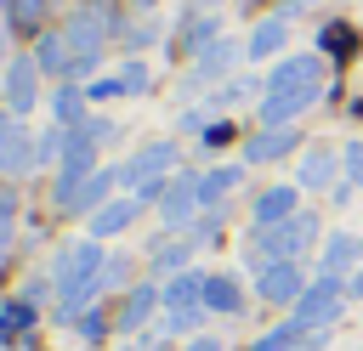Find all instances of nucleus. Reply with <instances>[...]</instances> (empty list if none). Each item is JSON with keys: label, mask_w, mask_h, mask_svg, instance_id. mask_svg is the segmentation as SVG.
Here are the masks:
<instances>
[{"label": "nucleus", "mask_w": 363, "mask_h": 351, "mask_svg": "<svg viewBox=\"0 0 363 351\" xmlns=\"http://www.w3.org/2000/svg\"><path fill=\"white\" fill-rule=\"evenodd\" d=\"M142 85H147V68H142V62H130L125 74H113V79H96L85 96H91V102H102V96H119V91H142Z\"/></svg>", "instance_id": "nucleus-18"}, {"label": "nucleus", "mask_w": 363, "mask_h": 351, "mask_svg": "<svg viewBox=\"0 0 363 351\" xmlns=\"http://www.w3.org/2000/svg\"><path fill=\"white\" fill-rule=\"evenodd\" d=\"M79 102H85V96H79L74 85H62V91H57V102H51V119H57V130H74V125H85V119H79Z\"/></svg>", "instance_id": "nucleus-20"}, {"label": "nucleus", "mask_w": 363, "mask_h": 351, "mask_svg": "<svg viewBox=\"0 0 363 351\" xmlns=\"http://www.w3.org/2000/svg\"><path fill=\"white\" fill-rule=\"evenodd\" d=\"M0 57H6V23H0Z\"/></svg>", "instance_id": "nucleus-28"}, {"label": "nucleus", "mask_w": 363, "mask_h": 351, "mask_svg": "<svg viewBox=\"0 0 363 351\" xmlns=\"http://www.w3.org/2000/svg\"><path fill=\"white\" fill-rule=\"evenodd\" d=\"M164 221H187L204 198H199V176H176V181H164Z\"/></svg>", "instance_id": "nucleus-8"}, {"label": "nucleus", "mask_w": 363, "mask_h": 351, "mask_svg": "<svg viewBox=\"0 0 363 351\" xmlns=\"http://www.w3.org/2000/svg\"><path fill=\"white\" fill-rule=\"evenodd\" d=\"M233 62H238V45H233V40H210V45L199 51V62H193V85H210V79L227 74Z\"/></svg>", "instance_id": "nucleus-9"}, {"label": "nucleus", "mask_w": 363, "mask_h": 351, "mask_svg": "<svg viewBox=\"0 0 363 351\" xmlns=\"http://www.w3.org/2000/svg\"><path fill=\"white\" fill-rule=\"evenodd\" d=\"M6 11H11L23 28H34V23H40V11H45V0H6Z\"/></svg>", "instance_id": "nucleus-25"}, {"label": "nucleus", "mask_w": 363, "mask_h": 351, "mask_svg": "<svg viewBox=\"0 0 363 351\" xmlns=\"http://www.w3.org/2000/svg\"><path fill=\"white\" fill-rule=\"evenodd\" d=\"M164 300H170V306H176V311H182V306H187V311H193V306H199V300H204V277H193V272H187V277H176V283H170V289H164Z\"/></svg>", "instance_id": "nucleus-23"}, {"label": "nucleus", "mask_w": 363, "mask_h": 351, "mask_svg": "<svg viewBox=\"0 0 363 351\" xmlns=\"http://www.w3.org/2000/svg\"><path fill=\"white\" fill-rule=\"evenodd\" d=\"M318 232V221L312 215H289V221H278V226H261V238H255V255L272 266V260H295L301 255V243Z\"/></svg>", "instance_id": "nucleus-3"}, {"label": "nucleus", "mask_w": 363, "mask_h": 351, "mask_svg": "<svg viewBox=\"0 0 363 351\" xmlns=\"http://www.w3.org/2000/svg\"><path fill=\"white\" fill-rule=\"evenodd\" d=\"M227 187H238V170H233V164H227V170L199 176V198H204V204H221V198H227Z\"/></svg>", "instance_id": "nucleus-22"}, {"label": "nucleus", "mask_w": 363, "mask_h": 351, "mask_svg": "<svg viewBox=\"0 0 363 351\" xmlns=\"http://www.w3.org/2000/svg\"><path fill=\"white\" fill-rule=\"evenodd\" d=\"M96 266H102V243H96V238H85V243L62 249V260H57V283H62V294H68V300H79L85 289H96V283H91V277H96Z\"/></svg>", "instance_id": "nucleus-4"}, {"label": "nucleus", "mask_w": 363, "mask_h": 351, "mask_svg": "<svg viewBox=\"0 0 363 351\" xmlns=\"http://www.w3.org/2000/svg\"><path fill=\"white\" fill-rule=\"evenodd\" d=\"M329 176H335V153H312V159H306V181H312V187H323Z\"/></svg>", "instance_id": "nucleus-24"}, {"label": "nucleus", "mask_w": 363, "mask_h": 351, "mask_svg": "<svg viewBox=\"0 0 363 351\" xmlns=\"http://www.w3.org/2000/svg\"><path fill=\"white\" fill-rule=\"evenodd\" d=\"M323 91V62L318 57H284L267 79V96H261V119L267 125H295V113H306Z\"/></svg>", "instance_id": "nucleus-1"}, {"label": "nucleus", "mask_w": 363, "mask_h": 351, "mask_svg": "<svg viewBox=\"0 0 363 351\" xmlns=\"http://www.w3.org/2000/svg\"><path fill=\"white\" fill-rule=\"evenodd\" d=\"M352 294H363V272H352Z\"/></svg>", "instance_id": "nucleus-27"}, {"label": "nucleus", "mask_w": 363, "mask_h": 351, "mask_svg": "<svg viewBox=\"0 0 363 351\" xmlns=\"http://www.w3.org/2000/svg\"><path fill=\"white\" fill-rule=\"evenodd\" d=\"M136 221V192L130 198H119V204H102L96 215H91V238H113L119 226H130Z\"/></svg>", "instance_id": "nucleus-16"}, {"label": "nucleus", "mask_w": 363, "mask_h": 351, "mask_svg": "<svg viewBox=\"0 0 363 351\" xmlns=\"http://www.w3.org/2000/svg\"><path fill=\"white\" fill-rule=\"evenodd\" d=\"M289 147H295V125H267V130L250 142L244 159H250V164H267V159H284Z\"/></svg>", "instance_id": "nucleus-11"}, {"label": "nucleus", "mask_w": 363, "mask_h": 351, "mask_svg": "<svg viewBox=\"0 0 363 351\" xmlns=\"http://www.w3.org/2000/svg\"><path fill=\"white\" fill-rule=\"evenodd\" d=\"M136 6H153V0H136Z\"/></svg>", "instance_id": "nucleus-29"}, {"label": "nucleus", "mask_w": 363, "mask_h": 351, "mask_svg": "<svg viewBox=\"0 0 363 351\" xmlns=\"http://www.w3.org/2000/svg\"><path fill=\"white\" fill-rule=\"evenodd\" d=\"M238 277H204V306H216V311H238Z\"/></svg>", "instance_id": "nucleus-19"}, {"label": "nucleus", "mask_w": 363, "mask_h": 351, "mask_svg": "<svg viewBox=\"0 0 363 351\" xmlns=\"http://www.w3.org/2000/svg\"><path fill=\"white\" fill-rule=\"evenodd\" d=\"M40 142L17 125V113H0V170H28L40 153H34Z\"/></svg>", "instance_id": "nucleus-7"}, {"label": "nucleus", "mask_w": 363, "mask_h": 351, "mask_svg": "<svg viewBox=\"0 0 363 351\" xmlns=\"http://www.w3.org/2000/svg\"><path fill=\"white\" fill-rule=\"evenodd\" d=\"M102 45H108V11L102 6H85L74 23H68V51H74V74L96 68L102 62Z\"/></svg>", "instance_id": "nucleus-2"}, {"label": "nucleus", "mask_w": 363, "mask_h": 351, "mask_svg": "<svg viewBox=\"0 0 363 351\" xmlns=\"http://www.w3.org/2000/svg\"><path fill=\"white\" fill-rule=\"evenodd\" d=\"M335 311H340V289H335V277H323L318 289L301 294V317H306V323H329Z\"/></svg>", "instance_id": "nucleus-13"}, {"label": "nucleus", "mask_w": 363, "mask_h": 351, "mask_svg": "<svg viewBox=\"0 0 363 351\" xmlns=\"http://www.w3.org/2000/svg\"><path fill=\"white\" fill-rule=\"evenodd\" d=\"M357 255H363V238H357V232H335L329 249H323V266H352Z\"/></svg>", "instance_id": "nucleus-21"}, {"label": "nucleus", "mask_w": 363, "mask_h": 351, "mask_svg": "<svg viewBox=\"0 0 363 351\" xmlns=\"http://www.w3.org/2000/svg\"><path fill=\"white\" fill-rule=\"evenodd\" d=\"M284 34H289V23H284V17H267V23H255V34L244 40V57H250V62H267V57L284 45Z\"/></svg>", "instance_id": "nucleus-12"}, {"label": "nucleus", "mask_w": 363, "mask_h": 351, "mask_svg": "<svg viewBox=\"0 0 363 351\" xmlns=\"http://www.w3.org/2000/svg\"><path fill=\"white\" fill-rule=\"evenodd\" d=\"M34 62L40 74H74V51H68V34H45L34 45Z\"/></svg>", "instance_id": "nucleus-14"}, {"label": "nucleus", "mask_w": 363, "mask_h": 351, "mask_svg": "<svg viewBox=\"0 0 363 351\" xmlns=\"http://www.w3.org/2000/svg\"><path fill=\"white\" fill-rule=\"evenodd\" d=\"M346 176H352V181H363V142H352V147H346Z\"/></svg>", "instance_id": "nucleus-26"}, {"label": "nucleus", "mask_w": 363, "mask_h": 351, "mask_svg": "<svg viewBox=\"0 0 363 351\" xmlns=\"http://www.w3.org/2000/svg\"><path fill=\"white\" fill-rule=\"evenodd\" d=\"M108 187H119V170H96V176H85L62 209H91V204H102V198H108Z\"/></svg>", "instance_id": "nucleus-17"}, {"label": "nucleus", "mask_w": 363, "mask_h": 351, "mask_svg": "<svg viewBox=\"0 0 363 351\" xmlns=\"http://www.w3.org/2000/svg\"><path fill=\"white\" fill-rule=\"evenodd\" d=\"M170 164H176V147H170V142H153V147H142V153H130V159L119 164V181L147 187V181H164Z\"/></svg>", "instance_id": "nucleus-6"}, {"label": "nucleus", "mask_w": 363, "mask_h": 351, "mask_svg": "<svg viewBox=\"0 0 363 351\" xmlns=\"http://www.w3.org/2000/svg\"><path fill=\"white\" fill-rule=\"evenodd\" d=\"M295 215V187H267L261 198H255V221L261 226H278V221H289Z\"/></svg>", "instance_id": "nucleus-15"}, {"label": "nucleus", "mask_w": 363, "mask_h": 351, "mask_svg": "<svg viewBox=\"0 0 363 351\" xmlns=\"http://www.w3.org/2000/svg\"><path fill=\"white\" fill-rule=\"evenodd\" d=\"M40 102V62L34 57H17V62H6V113H28Z\"/></svg>", "instance_id": "nucleus-5"}, {"label": "nucleus", "mask_w": 363, "mask_h": 351, "mask_svg": "<svg viewBox=\"0 0 363 351\" xmlns=\"http://www.w3.org/2000/svg\"><path fill=\"white\" fill-rule=\"evenodd\" d=\"M261 294L278 300V306L295 300V294H301V266H295V260H272V266L261 272Z\"/></svg>", "instance_id": "nucleus-10"}]
</instances>
